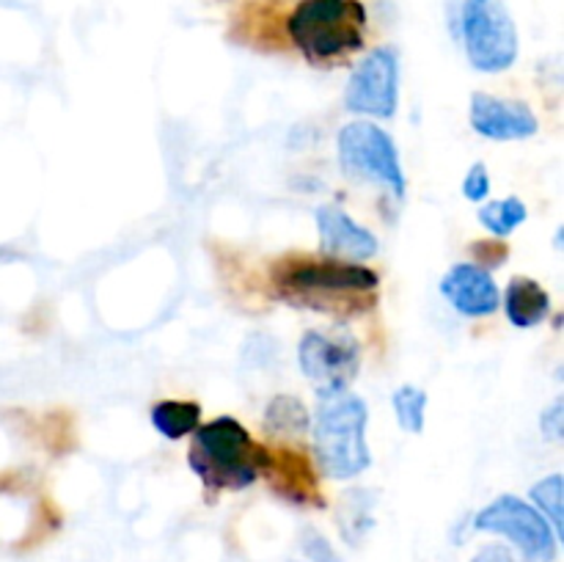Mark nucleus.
I'll return each mask as SVG.
<instances>
[{
    "label": "nucleus",
    "instance_id": "obj_1",
    "mask_svg": "<svg viewBox=\"0 0 564 562\" xmlns=\"http://www.w3.org/2000/svg\"><path fill=\"white\" fill-rule=\"evenodd\" d=\"M292 44L312 64H328L364 47L367 9L361 0H303L286 17Z\"/></svg>",
    "mask_w": 564,
    "mask_h": 562
},
{
    "label": "nucleus",
    "instance_id": "obj_2",
    "mask_svg": "<svg viewBox=\"0 0 564 562\" xmlns=\"http://www.w3.org/2000/svg\"><path fill=\"white\" fill-rule=\"evenodd\" d=\"M268 457L237 419L220 417L196 430V444L187 463L213 488L240 490L257 479V474L268 466Z\"/></svg>",
    "mask_w": 564,
    "mask_h": 562
},
{
    "label": "nucleus",
    "instance_id": "obj_3",
    "mask_svg": "<svg viewBox=\"0 0 564 562\" xmlns=\"http://www.w3.org/2000/svg\"><path fill=\"white\" fill-rule=\"evenodd\" d=\"M367 419L361 397L350 391L323 397L314 419V455L328 477L350 479L369 466Z\"/></svg>",
    "mask_w": 564,
    "mask_h": 562
},
{
    "label": "nucleus",
    "instance_id": "obj_4",
    "mask_svg": "<svg viewBox=\"0 0 564 562\" xmlns=\"http://www.w3.org/2000/svg\"><path fill=\"white\" fill-rule=\"evenodd\" d=\"M460 36L479 72H505L518 58V28L505 0H463Z\"/></svg>",
    "mask_w": 564,
    "mask_h": 562
},
{
    "label": "nucleus",
    "instance_id": "obj_5",
    "mask_svg": "<svg viewBox=\"0 0 564 562\" xmlns=\"http://www.w3.org/2000/svg\"><path fill=\"white\" fill-rule=\"evenodd\" d=\"M284 295L317 306L345 309L347 301H361L367 292L378 290L380 279L375 270L352 262H301L279 275Z\"/></svg>",
    "mask_w": 564,
    "mask_h": 562
},
{
    "label": "nucleus",
    "instance_id": "obj_6",
    "mask_svg": "<svg viewBox=\"0 0 564 562\" xmlns=\"http://www.w3.org/2000/svg\"><path fill=\"white\" fill-rule=\"evenodd\" d=\"M339 163L347 176L361 182H375L394 193L397 198L405 196L408 182L402 171L400 152L386 130L369 121H352L339 132Z\"/></svg>",
    "mask_w": 564,
    "mask_h": 562
},
{
    "label": "nucleus",
    "instance_id": "obj_7",
    "mask_svg": "<svg viewBox=\"0 0 564 562\" xmlns=\"http://www.w3.org/2000/svg\"><path fill=\"white\" fill-rule=\"evenodd\" d=\"M477 532H494L510 540L527 562H551L556 556L560 538L554 534L543 512L518 496H499L474 516Z\"/></svg>",
    "mask_w": 564,
    "mask_h": 562
},
{
    "label": "nucleus",
    "instance_id": "obj_8",
    "mask_svg": "<svg viewBox=\"0 0 564 562\" xmlns=\"http://www.w3.org/2000/svg\"><path fill=\"white\" fill-rule=\"evenodd\" d=\"M297 364L319 395H341L361 367V345L347 331H308L297 345Z\"/></svg>",
    "mask_w": 564,
    "mask_h": 562
},
{
    "label": "nucleus",
    "instance_id": "obj_9",
    "mask_svg": "<svg viewBox=\"0 0 564 562\" xmlns=\"http://www.w3.org/2000/svg\"><path fill=\"white\" fill-rule=\"evenodd\" d=\"M345 102L352 114L391 119L400 102V61L391 47L369 50L367 58L358 61L347 83Z\"/></svg>",
    "mask_w": 564,
    "mask_h": 562
},
{
    "label": "nucleus",
    "instance_id": "obj_10",
    "mask_svg": "<svg viewBox=\"0 0 564 562\" xmlns=\"http://www.w3.org/2000/svg\"><path fill=\"white\" fill-rule=\"evenodd\" d=\"M441 295L466 317H488L499 309L501 295L494 275L482 264L460 262L441 281Z\"/></svg>",
    "mask_w": 564,
    "mask_h": 562
},
{
    "label": "nucleus",
    "instance_id": "obj_11",
    "mask_svg": "<svg viewBox=\"0 0 564 562\" xmlns=\"http://www.w3.org/2000/svg\"><path fill=\"white\" fill-rule=\"evenodd\" d=\"M471 127L490 141H521L538 132V116L523 102H507L490 94L471 97Z\"/></svg>",
    "mask_w": 564,
    "mask_h": 562
},
{
    "label": "nucleus",
    "instance_id": "obj_12",
    "mask_svg": "<svg viewBox=\"0 0 564 562\" xmlns=\"http://www.w3.org/2000/svg\"><path fill=\"white\" fill-rule=\"evenodd\" d=\"M319 246L325 253L339 259H369L378 253V237L358 226L345 209L319 207L317 209Z\"/></svg>",
    "mask_w": 564,
    "mask_h": 562
},
{
    "label": "nucleus",
    "instance_id": "obj_13",
    "mask_svg": "<svg viewBox=\"0 0 564 562\" xmlns=\"http://www.w3.org/2000/svg\"><path fill=\"white\" fill-rule=\"evenodd\" d=\"M505 309L512 325H518V328H534V325H540L549 317L551 298L538 281L521 275V279H512L510 287H507Z\"/></svg>",
    "mask_w": 564,
    "mask_h": 562
},
{
    "label": "nucleus",
    "instance_id": "obj_14",
    "mask_svg": "<svg viewBox=\"0 0 564 562\" xmlns=\"http://www.w3.org/2000/svg\"><path fill=\"white\" fill-rule=\"evenodd\" d=\"M198 419H202V406L191 400H163L152 408L154 430L174 441L196 433Z\"/></svg>",
    "mask_w": 564,
    "mask_h": 562
},
{
    "label": "nucleus",
    "instance_id": "obj_15",
    "mask_svg": "<svg viewBox=\"0 0 564 562\" xmlns=\"http://www.w3.org/2000/svg\"><path fill=\"white\" fill-rule=\"evenodd\" d=\"M264 430L281 439H297L308 430V411L297 397L279 395L264 411Z\"/></svg>",
    "mask_w": 564,
    "mask_h": 562
},
{
    "label": "nucleus",
    "instance_id": "obj_16",
    "mask_svg": "<svg viewBox=\"0 0 564 562\" xmlns=\"http://www.w3.org/2000/svg\"><path fill=\"white\" fill-rule=\"evenodd\" d=\"M479 220L490 235L507 237L527 220V204L516 196L505 198V202H490L479 209Z\"/></svg>",
    "mask_w": 564,
    "mask_h": 562
},
{
    "label": "nucleus",
    "instance_id": "obj_17",
    "mask_svg": "<svg viewBox=\"0 0 564 562\" xmlns=\"http://www.w3.org/2000/svg\"><path fill=\"white\" fill-rule=\"evenodd\" d=\"M394 402V413L397 422L405 433H422L424 430V417H427V395L416 386H400L391 397Z\"/></svg>",
    "mask_w": 564,
    "mask_h": 562
},
{
    "label": "nucleus",
    "instance_id": "obj_18",
    "mask_svg": "<svg viewBox=\"0 0 564 562\" xmlns=\"http://www.w3.org/2000/svg\"><path fill=\"white\" fill-rule=\"evenodd\" d=\"M532 501L540 512H543L545 521L551 523L556 538L562 540L564 529V512H562V474H551L543 483H538L532 488Z\"/></svg>",
    "mask_w": 564,
    "mask_h": 562
},
{
    "label": "nucleus",
    "instance_id": "obj_19",
    "mask_svg": "<svg viewBox=\"0 0 564 562\" xmlns=\"http://www.w3.org/2000/svg\"><path fill=\"white\" fill-rule=\"evenodd\" d=\"M463 193H466L468 202H482L490 193V174L482 163L471 165V171L463 180Z\"/></svg>",
    "mask_w": 564,
    "mask_h": 562
},
{
    "label": "nucleus",
    "instance_id": "obj_20",
    "mask_svg": "<svg viewBox=\"0 0 564 562\" xmlns=\"http://www.w3.org/2000/svg\"><path fill=\"white\" fill-rule=\"evenodd\" d=\"M303 551H306V554L312 556L314 562H341L339 554H336V551L330 549L328 540H325L323 534L312 532V529H308V532L303 534Z\"/></svg>",
    "mask_w": 564,
    "mask_h": 562
},
{
    "label": "nucleus",
    "instance_id": "obj_21",
    "mask_svg": "<svg viewBox=\"0 0 564 562\" xmlns=\"http://www.w3.org/2000/svg\"><path fill=\"white\" fill-rule=\"evenodd\" d=\"M540 428H543V433L551 435L554 441L562 439V433H564V402L562 400H556L549 411H543V417H540Z\"/></svg>",
    "mask_w": 564,
    "mask_h": 562
},
{
    "label": "nucleus",
    "instance_id": "obj_22",
    "mask_svg": "<svg viewBox=\"0 0 564 562\" xmlns=\"http://www.w3.org/2000/svg\"><path fill=\"white\" fill-rule=\"evenodd\" d=\"M471 562H518L516 554H512L507 545H499V543H488L482 545V549L477 551V554L471 556Z\"/></svg>",
    "mask_w": 564,
    "mask_h": 562
}]
</instances>
